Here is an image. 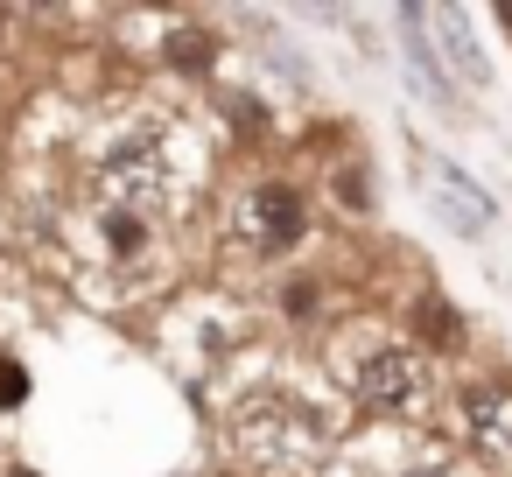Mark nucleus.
Instances as JSON below:
<instances>
[{"mask_svg":"<svg viewBox=\"0 0 512 477\" xmlns=\"http://www.w3.org/2000/svg\"><path fill=\"white\" fill-rule=\"evenodd\" d=\"M232 442H239L246 463H260L274 477H295V470H309L330 449V421L302 393H288V386H253L232 407Z\"/></svg>","mask_w":512,"mask_h":477,"instance_id":"nucleus-1","label":"nucleus"},{"mask_svg":"<svg viewBox=\"0 0 512 477\" xmlns=\"http://www.w3.org/2000/svg\"><path fill=\"white\" fill-rule=\"evenodd\" d=\"M428 393H435V372L414 344H372L351 365V400L372 414H414V407H428Z\"/></svg>","mask_w":512,"mask_h":477,"instance_id":"nucleus-2","label":"nucleus"},{"mask_svg":"<svg viewBox=\"0 0 512 477\" xmlns=\"http://www.w3.org/2000/svg\"><path fill=\"white\" fill-rule=\"evenodd\" d=\"M456 428L477 456H512V386L505 379H463L456 386Z\"/></svg>","mask_w":512,"mask_h":477,"instance_id":"nucleus-3","label":"nucleus"},{"mask_svg":"<svg viewBox=\"0 0 512 477\" xmlns=\"http://www.w3.org/2000/svg\"><path fill=\"white\" fill-rule=\"evenodd\" d=\"M246 232H253L260 253H288V246H302V232H309V204H302V190H295V183H260V190L246 197Z\"/></svg>","mask_w":512,"mask_h":477,"instance_id":"nucleus-4","label":"nucleus"},{"mask_svg":"<svg viewBox=\"0 0 512 477\" xmlns=\"http://www.w3.org/2000/svg\"><path fill=\"white\" fill-rule=\"evenodd\" d=\"M428 29L442 36V64H449L456 78L491 85V64H484V50H477V36H470V15H463V8H428Z\"/></svg>","mask_w":512,"mask_h":477,"instance_id":"nucleus-5","label":"nucleus"},{"mask_svg":"<svg viewBox=\"0 0 512 477\" xmlns=\"http://www.w3.org/2000/svg\"><path fill=\"white\" fill-rule=\"evenodd\" d=\"M407 323H414V337L428 344V351H463L470 344V323H463V309L449 302V295H414V309H407Z\"/></svg>","mask_w":512,"mask_h":477,"instance_id":"nucleus-6","label":"nucleus"},{"mask_svg":"<svg viewBox=\"0 0 512 477\" xmlns=\"http://www.w3.org/2000/svg\"><path fill=\"white\" fill-rule=\"evenodd\" d=\"M400 43H407V64H414V78L449 106V71H442V57L428 50V8H400Z\"/></svg>","mask_w":512,"mask_h":477,"instance_id":"nucleus-7","label":"nucleus"},{"mask_svg":"<svg viewBox=\"0 0 512 477\" xmlns=\"http://www.w3.org/2000/svg\"><path fill=\"white\" fill-rule=\"evenodd\" d=\"M435 190L449 197V211H456V225L463 232H484V218H491V197L463 176V169H449V162H435Z\"/></svg>","mask_w":512,"mask_h":477,"instance_id":"nucleus-8","label":"nucleus"},{"mask_svg":"<svg viewBox=\"0 0 512 477\" xmlns=\"http://www.w3.org/2000/svg\"><path fill=\"white\" fill-rule=\"evenodd\" d=\"M169 64H183V71H211V64H218V43L197 36V29H183V36L169 43Z\"/></svg>","mask_w":512,"mask_h":477,"instance_id":"nucleus-9","label":"nucleus"},{"mask_svg":"<svg viewBox=\"0 0 512 477\" xmlns=\"http://www.w3.org/2000/svg\"><path fill=\"white\" fill-rule=\"evenodd\" d=\"M22 393H29V372L15 358H0V407H22Z\"/></svg>","mask_w":512,"mask_h":477,"instance_id":"nucleus-10","label":"nucleus"},{"mask_svg":"<svg viewBox=\"0 0 512 477\" xmlns=\"http://www.w3.org/2000/svg\"><path fill=\"white\" fill-rule=\"evenodd\" d=\"M337 197H344V204H365V183H358V169H344V176H337Z\"/></svg>","mask_w":512,"mask_h":477,"instance_id":"nucleus-11","label":"nucleus"},{"mask_svg":"<svg viewBox=\"0 0 512 477\" xmlns=\"http://www.w3.org/2000/svg\"><path fill=\"white\" fill-rule=\"evenodd\" d=\"M400 477H449V470H435V463H414V470H400Z\"/></svg>","mask_w":512,"mask_h":477,"instance_id":"nucleus-12","label":"nucleus"},{"mask_svg":"<svg viewBox=\"0 0 512 477\" xmlns=\"http://www.w3.org/2000/svg\"><path fill=\"white\" fill-rule=\"evenodd\" d=\"M498 22H505V29H512V0H505V8H498Z\"/></svg>","mask_w":512,"mask_h":477,"instance_id":"nucleus-13","label":"nucleus"},{"mask_svg":"<svg viewBox=\"0 0 512 477\" xmlns=\"http://www.w3.org/2000/svg\"><path fill=\"white\" fill-rule=\"evenodd\" d=\"M8 477H36V470H8Z\"/></svg>","mask_w":512,"mask_h":477,"instance_id":"nucleus-14","label":"nucleus"}]
</instances>
